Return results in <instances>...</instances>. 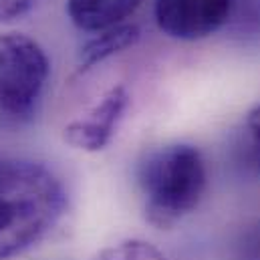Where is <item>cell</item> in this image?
<instances>
[{"instance_id": "obj_2", "label": "cell", "mask_w": 260, "mask_h": 260, "mask_svg": "<svg viewBox=\"0 0 260 260\" xmlns=\"http://www.w3.org/2000/svg\"><path fill=\"white\" fill-rule=\"evenodd\" d=\"M135 184L147 222L172 228L196 212L206 194V159L196 145L184 141L151 147L135 166Z\"/></svg>"}, {"instance_id": "obj_11", "label": "cell", "mask_w": 260, "mask_h": 260, "mask_svg": "<svg viewBox=\"0 0 260 260\" xmlns=\"http://www.w3.org/2000/svg\"><path fill=\"white\" fill-rule=\"evenodd\" d=\"M41 0H0V22H12L26 16Z\"/></svg>"}, {"instance_id": "obj_9", "label": "cell", "mask_w": 260, "mask_h": 260, "mask_svg": "<svg viewBox=\"0 0 260 260\" xmlns=\"http://www.w3.org/2000/svg\"><path fill=\"white\" fill-rule=\"evenodd\" d=\"M236 260H260V220L242 230L234 246Z\"/></svg>"}, {"instance_id": "obj_6", "label": "cell", "mask_w": 260, "mask_h": 260, "mask_svg": "<svg viewBox=\"0 0 260 260\" xmlns=\"http://www.w3.org/2000/svg\"><path fill=\"white\" fill-rule=\"evenodd\" d=\"M143 0H67V16L85 32H101L119 24L141 6Z\"/></svg>"}, {"instance_id": "obj_10", "label": "cell", "mask_w": 260, "mask_h": 260, "mask_svg": "<svg viewBox=\"0 0 260 260\" xmlns=\"http://www.w3.org/2000/svg\"><path fill=\"white\" fill-rule=\"evenodd\" d=\"M244 137H246L248 155H250L254 168L260 172V103L246 113V119H244Z\"/></svg>"}, {"instance_id": "obj_3", "label": "cell", "mask_w": 260, "mask_h": 260, "mask_svg": "<svg viewBox=\"0 0 260 260\" xmlns=\"http://www.w3.org/2000/svg\"><path fill=\"white\" fill-rule=\"evenodd\" d=\"M51 77L45 49L22 32L0 35V119L30 121L43 105Z\"/></svg>"}, {"instance_id": "obj_4", "label": "cell", "mask_w": 260, "mask_h": 260, "mask_svg": "<svg viewBox=\"0 0 260 260\" xmlns=\"http://www.w3.org/2000/svg\"><path fill=\"white\" fill-rule=\"evenodd\" d=\"M234 10V0H155L157 28L176 41L194 43L224 28Z\"/></svg>"}, {"instance_id": "obj_7", "label": "cell", "mask_w": 260, "mask_h": 260, "mask_svg": "<svg viewBox=\"0 0 260 260\" xmlns=\"http://www.w3.org/2000/svg\"><path fill=\"white\" fill-rule=\"evenodd\" d=\"M141 32L135 24H119L107 30L97 32L93 39H89L79 53V73H87L93 67L101 65L109 57L123 53L125 49L133 47L139 41Z\"/></svg>"}, {"instance_id": "obj_8", "label": "cell", "mask_w": 260, "mask_h": 260, "mask_svg": "<svg viewBox=\"0 0 260 260\" xmlns=\"http://www.w3.org/2000/svg\"><path fill=\"white\" fill-rule=\"evenodd\" d=\"M91 260H168L166 254L151 242L141 238H127L109 244L95 252Z\"/></svg>"}, {"instance_id": "obj_5", "label": "cell", "mask_w": 260, "mask_h": 260, "mask_svg": "<svg viewBox=\"0 0 260 260\" xmlns=\"http://www.w3.org/2000/svg\"><path fill=\"white\" fill-rule=\"evenodd\" d=\"M127 107H129L127 87L123 83L109 87L83 117H77L71 123H67L63 133L65 141L71 147L87 153H97L105 149L119 129Z\"/></svg>"}, {"instance_id": "obj_1", "label": "cell", "mask_w": 260, "mask_h": 260, "mask_svg": "<svg viewBox=\"0 0 260 260\" xmlns=\"http://www.w3.org/2000/svg\"><path fill=\"white\" fill-rule=\"evenodd\" d=\"M69 196L61 178L26 157H0V260L41 244L63 220Z\"/></svg>"}]
</instances>
